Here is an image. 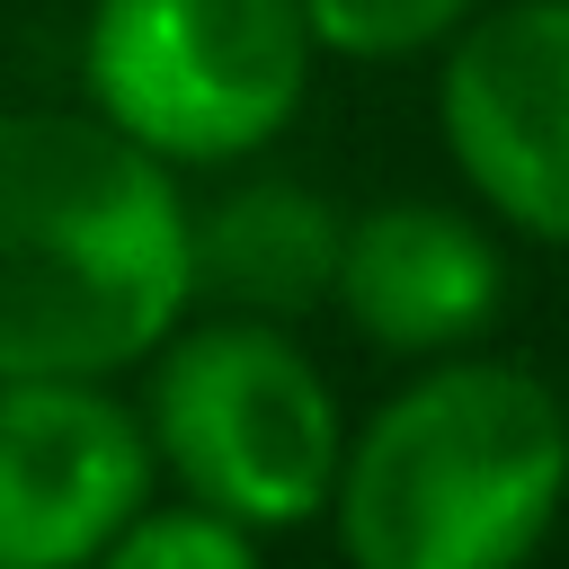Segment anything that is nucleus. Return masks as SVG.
Wrapping results in <instances>:
<instances>
[{
  "instance_id": "7ed1b4c3",
  "label": "nucleus",
  "mask_w": 569,
  "mask_h": 569,
  "mask_svg": "<svg viewBox=\"0 0 569 569\" xmlns=\"http://www.w3.org/2000/svg\"><path fill=\"white\" fill-rule=\"evenodd\" d=\"M142 427H151L160 480L258 542L329 525L347 445H356L320 356L293 329L231 320V311H196L151 356Z\"/></svg>"
},
{
  "instance_id": "6e6552de",
  "label": "nucleus",
  "mask_w": 569,
  "mask_h": 569,
  "mask_svg": "<svg viewBox=\"0 0 569 569\" xmlns=\"http://www.w3.org/2000/svg\"><path fill=\"white\" fill-rule=\"evenodd\" d=\"M347 267V213L302 178H240L213 204H196V302L231 320L293 329L302 311L338 302Z\"/></svg>"
},
{
  "instance_id": "9d476101",
  "label": "nucleus",
  "mask_w": 569,
  "mask_h": 569,
  "mask_svg": "<svg viewBox=\"0 0 569 569\" xmlns=\"http://www.w3.org/2000/svg\"><path fill=\"white\" fill-rule=\"evenodd\" d=\"M98 569H267V542L204 516V507H187V498H160Z\"/></svg>"
},
{
  "instance_id": "423d86ee",
  "label": "nucleus",
  "mask_w": 569,
  "mask_h": 569,
  "mask_svg": "<svg viewBox=\"0 0 569 569\" xmlns=\"http://www.w3.org/2000/svg\"><path fill=\"white\" fill-rule=\"evenodd\" d=\"M436 124L507 231L569 249V0H498L445 53Z\"/></svg>"
},
{
  "instance_id": "0eeeda50",
  "label": "nucleus",
  "mask_w": 569,
  "mask_h": 569,
  "mask_svg": "<svg viewBox=\"0 0 569 569\" xmlns=\"http://www.w3.org/2000/svg\"><path fill=\"white\" fill-rule=\"evenodd\" d=\"M365 347L409 365L480 356L507 311V249L480 213L436 196H382L347 222V267L329 302Z\"/></svg>"
},
{
  "instance_id": "20e7f679",
  "label": "nucleus",
  "mask_w": 569,
  "mask_h": 569,
  "mask_svg": "<svg viewBox=\"0 0 569 569\" xmlns=\"http://www.w3.org/2000/svg\"><path fill=\"white\" fill-rule=\"evenodd\" d=\"M302 0H98L80 36L89 116L160 169L258 160L311 89Z\"/></svg>"
},
{
  "instance_id": "39448f33",
  "label": "nucleus",
  "mask_w": 569,
  "mask_h": 569,
  "mask_svg": "<svg viewBox=\"0 0 569 569\" xmlns=\"http://www.w3.org/2000/svg\"><path fill=\"white\" fill-rule=\"evenodd\" d=\"M151 507L142 400L116 382H0V569H98Z\"/></svg>"
},
{
  "instance_id": "1a4fd4ad",
  "label": "nucleus",
  "mask_w": 569,
  "mask_h": 569,
  "mask_svg": "<svg viewBox=\"0 0 569 569\" xmlns=\"http://www.w3.org/2000/svg\"><path fill=\"white\" fill-rule=\"evenodd\" d=\"M311 18V44L320 53H347V62H409L427 44H462L489 0H302Z\"/></svg>"
},
{
  "instance_id": "f03ea898",
  "label": "nucleus",
  "mask_w": 569,
  "mask_h": 569,
  "mask_svg": "<svg viewBox=\"0 0 569 569\" xmlns=\"http://www.w3.org/2000/svg\"><path fill=\"white\" fill-rule=\"evenodd\" d=\"M560 507L569 391L516 356H453L356 418L329 542L347 569H525Z\"/></svg>"
},
{
  "instance_id": "f257e3e1",
  "label": "nucleus",
  "mask_w": 569,
  "mask_h": 569,
  "mask_svg": "<svg viewBox=\"0 0 569 569\" xmlns=\"http://www.w3.org/2000/svg\"><path fill=\"white\" fill-rule=\"evenodd\" d=\"M196 320L178 169L89 107L0 116V382H124Z\"/></svg>"
}]
</instances>
